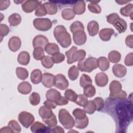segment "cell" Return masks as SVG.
Returning <instances> with one entry per match:
<instances>
[{
    "mask_svg": "<svg viewBox=\"0 0 133 133\" xmlns=\"http://www.w3.org/2000/svg\"><path fill=\"white\" fill-rule=\"evenodd\" d=\"M95 94L96 89L92 84L89 85L84 88V95L87 97H92Z\"/></svg>",
    "mask_w": 133,
    "mask_h": 133,
    "instance_id": "obj_41",
    "label": "cell"
},
{
    "mask_svg": "<svg viewBox=\"0 0 133 133\" xmlns=\"http://www.w3.org/2000/svg\"><path fill=\"white\" fill-rule=\"evenodd\" d=\"M18 90L21 94L26 95L31 91L32 86L28 82H22L18 85Z\"/></svg>",
    "mask_w": 133,
    "mask_h": 133,
    "instance_id": "obj_23",
    "label": "cell"
},
{
    "mask_svg": "<svg viewBox=\"0 0 133 133\" xmlns=\"http://www.w3.org/2000/svg\"><path fill=\"white\" fill-rule=\"evenodd\" d=\"M69 103V100L65 97H62L56 103L57 105H66Z\"/></svg>",
    "mask_w": 133,
    "mask_h": 133,
    "instance_id": "obj_56",
    "label": "cell"
},
{
    "mask_svg": "<svg viewBox=\"0 0 133 133\" xmlns=\"http://www.w3.org/2000/svg\"><path fill=\"white\" fill-rule=\"evenodd\" d=\"M9 32V29L8 26L5 24H1L0 25V36L1 38V41L2 38L7 35Z\"/></svg>",
    "mask_w": 133,
    "mask_h": 133,
    "instance_id": "obj_52",
    "label": "cell"
},
{
    "mask_svg": "<svg viewBox=\"0 0 133 133\" xmlns=\"http://www.w3.org/2000/svg\"><path fill=\"white\" fill-rule=\"evenodd\" d=\"M43 5L46 9L47 14L52 15L57 12L58 7L56 4L51 2H47L44 3Z\"/></svg>",
    "mask_w": 133,
    "mask_h": 133,
    "instance_id": "obj_28",
    "label": "cell"
},
{
    "mask_svg": "<svg viewBox=\"0 0 133 133\" xmlns=\"http://www.w3.org/2000/svg\"><path fill=\"white\" fill-rule=\"evenodd\" d=\"M75 13L71 8H65L61 12V16L63 19L66 20L73 19L75 17Z\"/></svg>",
    "mask_w": 133,
    "mask_h": 133,
    "instance_id": "obj_33",
    "label": "cell"
},
{
    "mask_svg": "<svg viewBox=\"0 0 133 133\" xmlns=\"http://www.w3.org/2000/svg\"><path fill=\"white\" fill-rule=\"evenodd\" d=\"M114 33V31L112 28H104L101 30L99 36L103 41H108L111 39V36Z\"/></svg>",
    "mask_w": 133,
    "mask_h": 133,
    "instance_id": "obj_19",
    "label": "cell"
},
{
    "mask_svg": "<svg viewBox=\"0 0 133 133\" xmlns=\"http://www.w3.org/2000/svg\"><path fill=\"white\" fill-rule=\"evenodd\" d=\"M55 76L49 73H45L43 75L42 82L44 86L47 88H50L54 85Z\"/></svg>",
    "mask_w": 133,
    "mask_h": 133,
    "instance_id": "obj_18",
    "label": "cell"
},
{
    "mask_svg": "<svg viewBox=\"0 0 133 133\" xmlns=\"http://www.w3.org/2000/svg\"><path fill=\"white\" fill-rule=\"evenodd\" d=\"M95 80L97 85L99 87H104L106 86L109 81L108 75L104 72L97 73L95 76Z\"/></svg>",
    "mask_w": 133,
    "mask_h": 133,
    "instance_id": "obj_17",
    "label": "cell"
},
{
    "mask_svg": "<svg viewBox=\"0 0 133 133\" xmlns=\"http://www.w3.org/2000/svg\"><path fill=\"white\" fill-rule=\"evenodd\" d=\"M86 10V4L84 1H80L76 2L73 7V10L75 14L82 15L84 14Z\"/></svg>",
    "mask_w": 133,
    "mask_h": 133,
    "instance_id": "obj_21",
    "label": "cell"
},
{
    "mask_svg": "<svg viewBox=\"0 0 133 133\" xmlns=\"http://www.w3.org/2000/svg\"><path fill=\"white\" fill-rule=\"evenodd\" d=\"M94 102L95 103L97 111H100L102 109L104 106V101L103 99L100 97H96L93 100Z\"/></svg>",
    "mask_w": 133,
    "mask_h": 133,
    "instance_id": "obj_49",
    "label": "cell"
},
{
    "mask_svg": "<svg viewBox=\"0 0 133 133\" xmlns=\"http://www.w3.org/2000/svg\"><path fill=\"white\" fill-rule=\"evenodd\" d=\"M107 22L114 25L119 33L125 32L127 29L126 22L121 18L116 13H112L107 17Z\"/></svg>",
    "mask_w": 133,
    "mask_h": 133,
    "instance_id": "obj_2",
    "label": "cell"
},
{
    "mask_svg": "<svg viewBox=\"0 0 133 133\" xmlns=\"http://www.w3.org/2000/svg\"><path fill=\"white\" fill-rule=\"evenodd\" d=\"M84 110L85 111V112L89 114H93L96 110V107L93 100L88 101L87 103L84 107Z\"/></svg>",
    "mask_w": 133,
    "mask_h": 133,
    "instance_id": "obj_40",
    "label": "cell"
},
{
    "mask_svg": "<svg viewBox=\"0 0 133 133\" xmlns=\"http://www.w3.org/2000/svg\"><path fill=\"white\" fill-rule=\"evenodd\" d=\"M54 35L57 41L62 47L67 48L71 44V35L66 31L63 25H59L56 26L54 30Z\"/></svg>",
    "mask_w": 133,
    "mask_h": 133,
    "instance_id": "obj_1",
    "label": "cell"
},
{
    "mask_svg": "<svg viewBox=\"0 0 133 133\" xmlns=\"http://www.w3.org/2000/svg\"><path fill=\"white\" fill-rule=\"evenodd\" d=\"M51 59L54 63H59L64 60L65 56L63 54L60 52H58L52 55L51 57Z\"/></svg>",
    "mask_w": 133,
    "mask_h": 133,
    "instance_id": "obj_50",
    "label": "cell"
},
{
    "mask_svg": "<svg viewBox=\"0 0 133 133\" xmlns=\"http://www.w3.org/2000/svg\"><path fill=\"white\" fill-rule=\"evenodd\" d=\"M30 60V56L29 54L25 51H21L18 56V62L19 64L26 65H28Z\"/></svg>",
    "mask_w": 133,
    "mask_h": 133,
    "instance_id": "obj_24",
    "label": "cell"
},
{
    "mask_svg": "<svg viewBox=\"0 0 133 133\" xmlns=\"http://www.w3.org/2000/svg\"><path fill=\"white\" fill-rule=\"evenodd\" d=\"M10 1H3L1 0L0 1V10H3L6 9L10 5Z\"/></svg>",
    "mask_w": 133,
    "mask_h": 133,
    "instance_id": "obj_55",
    "label": "cell"
},
{
    "mask_svg": "<svg viewBox=\"0 0 133 133\" xmlns=\"http://www.w3.org/2000/svg\"><path fill=\"white\" fill-rule=\"evenodd\" d=\"M87 28L88 33L91 36H95L99 31V24L96 21H91L88 23Z\"/></svg>",
    "mask_w": 133,
    "mask_h": 133,
    "instance_id": "obj_22",
    "label": "cell"
},
{
    "mask_svg": "<svg viewBox=\"0 0 133 133\" xmlns=\"http://www.w3.org/2000/svg\"><path fill=\"white\" fill-rule=\"evenodd\" d=\"M133 53L130 52L127 55L124 60V63L127 66H132L133 65Z\"/></svg>",
    "mask_w": 133,
    "mask_h": 133,
    "instance_id": "obj_53",
    "label": "cell"
},
{
    "mask_svg": "<svg viewBox=\"0 0 133 133\" xmlns=\"http://www.w3.org/2000/svg\"><path fill=\"white\" fill-rule=\"evenodd\" d=\"M65 97L68 99V100L75 102L76 100L77 95L72 89H67L64 92Z\"/></svg>",
    "mask_w": 133,
    "mask_h": 133,
    "instance_id": "obj_42",
    "label": "cell"
},
{
    "mask_svg": "<svg viewBox=\"0 0 133 133\" xmlns=\"http://www.w3.org/2000/svg\"><path fill=\"white\" fill-rule=\"evenodd\" d=\"M30 103L32 105H36L38 104L40 102V96L39 95L35 92H33L31 94L29 98Z\"/></svg>",
    "mask_w": 133,
    "mask_h": 133,
    "instance_id": "obj_45",
    "label": "cell"
},
{
    "mask_svg": "<svg viewBox=\"0 0 133 133\" xmlns=\"http://www.w3.org/2000/svg\"><path fill=\"white\" fill-rule=\"evenodd\" d=\"M120 13L124 16L130 17L132 19V4L130 3L122 7L120 9Z\"/></svg>",
    "mask_w": 133,
    "mask_h": 133,
    "instance_id": "obj_32",
    "label": "cell"
},
{
    "mask_svg": "<svg viewBox=\"0 0 133 133\" xmlns=\"http://www.w3.org/2000/svg\"><path fill=\"white\" fill-rule=\"evenodd\" d=\"M33 25L38 30L46 31L52 27V23L48 18H36L33 21Z\"/></svg>",
    "mask_w": 133,
    "mask_h": 133,
    "instance_id": "obj_6",
    "label": "cell"
},
{
    "mask_svg": "<svg viewBox=\"0 0 133 133\" xmlns=\"http://www.w3.org/2000/svg\"><path fill=\"white\" fill-rule=\"evenodd\" d=\"M112 71L115 76L122 78L126 75L127 69L125 66L121 64H115L113 66Z\"/></svg>",
    "mask_w": 133,
    "mask_h": 133,
    "instance_id": "obj_15",
    "label": "cell"
},
{
    "mask_svg": "<svg viewBox=\"0 0 133 133\" xmlns=\"http://www.w3.org/2000/svg\"><path fill=\"white\" fill-rule=\"evenodd\" d=\"M47 14V12L46 9L43 4H41L36 9V11L35 12V16L37 17L44 16Z\"/></svg>",
    "mask_w": 133,
    "mask_h": 133,
    "instance_id": "obj_51",
    "label": "cell"
},
{
    "mask_svg": "<svg viewBox=\"0 0 133 133\" xmlns=\"http://www.w3.org/2000/svg\"><path fill=\"white\" fill-rule=\"evenodd\" d=\"M31 130L35 133H44L51 132L50 128L39 122H35L32 124Z\"/></svg>",
    "mask_w": 133,
    "mask_h": 133,
    "instance_id": "obj_12",
    "label": "cell"
},
{
    "mask_svg": "<svg viewBox=\"0 0 133 133\" xmlns=\"http://www.w3.org/2000/svg\"><path fill=\"white\" fill-rule=\"evenodd\" d=\"M8 20L11 25L16 26L20 23L21 21V17L19 14L14 13L9 17Z\"/></svg>",
    "mask_w": 133,
    "mask_h": 133,
    "instance_id": "obj_29",
    "label": "cell"
},
{
    "mask_svg": "<svg viewBox=\"0 0 133 133\" xmlns=\"http://www.w3.org/2000/svg\"><path fill=\"white\" fill-rule=\"evenodd\" d=\"M44 50L48 55L51 56L59 52V48L58 45L54 43H48L44 47Z\"/></svg>",
    "mask_w": 133,
    "mask_h": 133,
    "instance_id": "obj_26",
    "label": "cell"
},
{
    "mask_svg": "<svg viewBox=\"0 0 133 133\" xmlns=\"http://www.w3.org/2000/svg\"><path fill=\"white\" fill-rule=\"evenodd\" d=\"M48 43V39L47 38L42 35H36L33 40V47H42L44 48L45 46Z\"/></svg>",
    "mask_w": 133,
    "mask_h": 133,
    "instance_id": "obj_13",
    "label": "cell"
},
{
    "mask_svg": "<svg viewBox=\"0 0 133 133\" xmlns=\"http://www.w3.org/2000/svg\"><path fill=\"white\" fill-rule=\"evenodd\" d=\"M125 43L127 46L132 48L133 47V35H128L125 39Z\"/></svg>",
    "mask_w": 133,
    "mask_h": 133,
    "instance_id": "obj_54",
    "label": "cell"
},
{
    "mask_svg": "<svg viewBox=\"0 0 133 133\" xmlns=\"http://www.w3.org/2000/svg\"><path fill=\"white\" fill-rule=\"evenodd\" d=\"M108 59L111 62L115 63L118 62L121 59V54L116 50L110 51L108 55Z\"/></svg>",
    "mask_w": 133,
    "mask_h": 133,
    "instance_id": "obj_30",
    "label": "cell"
},
{
    "mask_svg": "<svg viewBox=\"0 0 133 133\" xmlns=\"http://www.w3.org/2000/svg\"><path fill=\"white\" fill-rule=\"evenodd\" d=\"M43 75L39 69L34 70L31 74V80L34 84H39L42 80Z\"/></svg>",
    "mask_w": 133,
    "mask_h": 133,
    "instance_id": "obj_25",
    "label": "cell"
},
{
    "mask_svg": "<svg viewBox=\"0 0 133 133\" xmlns=\"http://www.w3.org/2000/svg\"><path fill=\"white\" fill-rule=\"evenodd\" d=\"M75 102L79 106L84 107L88 102L87 97L83 94H80L77 95V98Z\"/></svg>",
    "mask_w": 133,
    "mask_h": 133,
    "instance_id": "obj_44",
    "label": "cell"
},
{
    "mask_svg": "<svg viewBox=\"0 0 133 133\" xmlns=\"http://www.w3.org/2000/svg\"><path fill=\"white\" fill-rule=\"evenodd\" d=\"M100 1H91L88 5V8L89 10L95 14H99L101 11V7L98 5V3Z\"/></svg>",
    "mask_w": 133,
    "mask_h": 133,
    "instance_id": "obj_31",
    "label": "cell"
},
{
    "mask_svg": "<svg viewBox=\"0 0 133 133\" xmlns=\"http://www.w3.org/2000/svg\"><path fill=\"white\" fill-rule=\"evenodd\" d=\"M38 113L43 120L50 118L54 114L51 109H50L45 105L40 107Z\"/></svg>",
    "mask_w": 133,
    "mask_h": 133,
    "instance_id": "obj_20",
    "label": "cell"
},
{
    "mask_svg": "<svg viewBox=\"0 0 133 133\" xmlns=\"http://www.w3.org/2000/svg\"><path fill=\"white\" fill-rule=\"evenodd\" d=\"M21 46V41L20 38L18 36L11 37L8 42V47L9 49L15 52L18 50Z\"/></svg>",
    "mask_w": 133,
    "mask_h": 133,
    "instance_id": "obj_14",
    "label": "cell"
},
{
    "mask_svg": "<svg viewBox=\"0 0 133 133\" xmlns=\"http://www.w3.org/2000/svg\"><path fill=\"white\" fill-rule=\"evenodd\" d=\"M73 39L75 44L77 45H82L86 42V34L84 31H76L73 33Z\"/></svg>",
    "mask_w": 133,
    "mask_h": 133,
    "instance_id": "obj_11",
    "label": "cell"
},
{
    "mask_svg": "<svg viewBox=\"0 0 133 133\" xmlns=\"http://www.w3.org/2000/svg\"><path fill=\"white\" fill-rule=\"evenodd\" d=\"M54 86L59 89L64 90L68 87L69 82L64 75L58 74L55 76Z\"/></svg>",
    "mask_w": 133,
    "mask_h": 133,
    "instance_id": "obj_9",
    "label": "cell"
},
{
    "mask_svg": "<svg viewBox=\"0 0 133 133\" xmlns=\"http://www.w3.org/2000/svg\"><path fill=\"white\" fill-rule=\"evenodd\" d=\"M89 123V119L87 116L85 117L84 118L75 120V126L76 128L79 129H84L86 128Z\"/></svg>",
    "mask_w": 133,
    "mask_h": 133,
    "instance_id": "obj_37",
    "label": "cell"
},
{
    "mask_svg": "<svg viewBox=\"0 0 133 133\" xmlns=\"http://www.w3.org/2000/svg\"><path fill=\"white\" fill-rule=\"evenodd\" d=\"M70 31L72 33L78 31H84V26L83 24L78 21L73 22L70 26Z\"/></svg>",
    "mask_w": 133,
    "mask_h": 133,
    "instance_id": "obj_36",
    "label": "cell"
},
{
    "mask_svg": "<svg viewBox=\"0 0 133 133\" xmlns=\"http://www.w3.org/2000/svg\"><path fill=\"white\" fill-rule=\"evenodd\" d=\"M79 75V70L75 65L70 67L68 71V76L69 78L72 81L76 79Z\"/></svg>",
    "mask_w": 133,
    "mask_h": 133,
    "instance_id": "obj_34",
    "label": "cell"
},
{
    "mask_svg": "<svg viewBox=\"0 0 133 133\" xmlns=\"http://www.w3.org/2000/svg\"><path fill=\"white\" fill-rule=\"evenodd\" d=\"M73 115L76 119H83L87 116L85 111L79 108H76L73 110Z\"/></svg>",
    "mask_w": 133,
    "mask_h": 133,
    "instance_id": "obj_46",
    "label": "cell"
},
{
    "mask_svg": "<svg viewBox=\"0 0 133 133\" xmlns=\"http://www.w3.org/2000/svg\"><path fill=\"white\" fill-rule=\"evenodd\" d=\"M44 104L45 106L50 108V109H55L57 107V104L51 101L47 100L44 102Z\"/></svg>",
    "mask_w": 133,
    "mask_h": 133,
    "instance_id": "obj_57",
    "label": "cell"
},
{
    "mask_svg": "<svg viewBox=\"0 0 133 133\" xmlns=\"http://www.w3.org/2000/svg\"><path fill=\"white\" fill-rule=\"evenodd\" d=\"M79 84L81 87L84 88L85 87L92 84V79H91L90 77L86 74H83L82 75Z\"/></svg>",
    "mask_w": 133,
    "mask_h": 133,
    "instance_id": "obj_38",
    "label": "cell"
},
{
    "mask_svg": "<svg viewBox=\"0 0 133 133\" xmlns=\"http://www.w3.org/2000/svg\"><path fill=\"white\" fill-rule=\"evenodd\" d=\"M86 51L83 49L77 50L76 46H73L70 50L65 52V55L68 58L67 63L72 64L76 61H79L85 59Z\"/></svg>",
    "mask_w": 133,
    "mask_h": 133,
    "instance_id": "obj_3",
    "label": "cell"
},
{
    "mask_svg": "<svg viewBox=\"0 0 133 133\" xmlns=\"http://www.w3.org/2000/svg\"><path fill=\"white\" fill-rule=\"evenodd\" d=\"M46 97L47 100L54 102L56 104L58 101L61 97V96L60 92L58 90L55 89L51 88L47 91L46 94Z\"/></svg>",
    "mask_w": 133,
    "mask_h": 133,
    "instance_id": "obj_16",
    "label": "cell"
},
{
    "mask_svg": "<svg viewBox=\"0 0 133 133\" xmlns=\"http://www.w3.org/2000/svg\"><path fill=\"white\" fill-rule=\"evenodd\" d=\"M33 57L35 60H40L44 56V49L42 47H36L35 48L33 52Z\"/></svg>",
    "mask_w": 133,
    "mask_h": 133,
    "instance_id": "obj_43",
    "label": "cell"
},
{
    "mask_svg": "<svg viewBox=\"0 0 133 133\" xmlns=\"http://www.w3.org/2000/svg\"><path fill=\"white\" fill-rule=\"evenodd\" d=\"M43 121L47 125V126L50 128H52L56 126L57 124V120L56 118V116L55 114L52 115L50 118L43 120Z\"/></svg>",
    "mask_w": 133,
    "mask_h": 133,
    "instance_id": "obj_48",
    "label": "cell"
},
{
    "mask_svg": "<svg viewBox=\"0 0 133 133\" xmlns=\"http://www.w3.org/2000/svg\"><path fill=\"white\" fill-rule=\"evenodd\" d=\"M122 86L119 82L115 80L112 81L109 86L110 98L112 100L116 99L117 96L122 91Z\"/></svg>",
    "mask_w": 133,
    "mask_h": 133,
    "instance_id": "obj_8",
    "label": "cell"
},
{
    "mask_svg": "<svg viewBox=\"0 0 133 133\" xmlns=\"http://www.w3.org/2000/svg\"><path fill=\"white\" fill-rule=\"evenodd\" d=\"M8 126L12 129L14 132L19 133L21 131V128L18 122L15 120H11L9 122Z\"/></svg>",
    "mask_w": 133,
    "mask_h": 133,
    "instance_id": "obj_47",
    "label": "cell"
},
{
    "mask_svg": "<svg viewBox=\"0 0 133 133\" xmlns=\"http://www.w3.org/2000/svg\"><path fill=\"white\" fill-rule=\"evenodd\" d=\"M1 132H14L12 129L8 126H5L3 128H2L0 130Z\"/></svg>",
    "mask_w": 133,
    "mask_h": 133,
    "instance_id": "obj_60",
    "label": "cell"
},
{
    "mask_svg": "<svg viewBox=\"0 0 133 133\" xmlns=\"http://www.w3.org/2000/svg\"><path fill=\"white\" fill-rule=\"evenodd\" d=\"M42 2L38 1H26L22 4V10L26 13H30L36 9Z\"/></svg>",
    "mask_w": 133,
    "mask_h": 133,
    "instance_id": "obj_10",
    "label": "cell"
},
{
    "mask_svg": "<svg viewBox=\"0 0 133 133\" xmlns=\"http://www.w3.org/2000/svg\"><path fill=\"white\" fill-rule=\"evenodd\" d=\"M34 116L30 113L22 111L18 115V120L21 125L25 128H29L34 121Z\"/></svg>",
    "mask_w": 133,
    "mask_h": 133,
    "instance_id": "obj_7",
    "label": "cell"
},
{
    "mask_svg": "<svg viewBox=\"0 0 133 133\" xmlns=\"http://www.w3.org/2000/svg\"><path fill=\"white\" fill-rule=\"evenodd\" d=\"M41 60V63L43 65V66L47 69H50L52 68L54 63L51 59V57L48 56H44Z\"/></svg>",
    "mask_w": 133,
    "mask_h": 133,
    "instance_id": "obj_39",
    "label": "cell"
},
{
    "mask_svg": "<svg viewBox=\"0 0 133 133\" xmlns=\"http://www.w3.org/2000/svg\"><path fill=\"white\" fill-rule=\"evenodd\" d=\"M98 67L102 71L107 70L110 66V62L105 57H100L97 59Z\"/></svg>",
    "mask_w": 133,
    "mask_h": 133,
    "instance_id": "obj_27",
    "label": "cell"
},
{
    "mask_svg": "<svg viewBox=\"0 0 133 133\" xmlns=\"http://www.w3.org/2000/svg\"><path fill=\"white\" fill-rule=\"evenodd\" d=\"M116 3H117L119 5H123L125 3H128L129 2H131V1H115Z\"/></svg>",
    "mask_w": 133,
    "mask_h": 133,
    "instance_id": "obj_61",
    "label": "cell"
},
{
    "mask_svg": "<svg viewBox=\"0 0 133 133\" xmlns=\"http://www.w3.org/2000/svg\"><path fill=\"white\" fill-rule=\"evenodd\" d=\"M50 131L54 133H64V129L60 126H56L50 129Z\"/></svg>",
    "mask_w": 133,
    "mask_h": 133,
    "instance_id": "obj_58",
    "label": "cell"
},
{
    "mask_svg": "<svg viewBox=\"0 0 133 133\" xmlns=\"http://www.w3.org/2000/svg\"><path fill=\"white\" fill-rule=\"evenodd\" d=\"M16 73L17 77L22 80H24L26 79L28 77L29 73L27 70L25 68L18 67L16 68Z\"/></svg>",
    "mask_w": 133,
    "mask_h": 133,
    "instance_id": "obj_35",
    "label": "cell"
},
{
    "mask_svg": "<svg viewBox=\"0 0 133 133\" xmlns=\"http://www.w3.org/2000/svg\"><path fill=\"white\" fill-rule=\"evenodd\" d=\"M59 120L62 126L66 129H70L75 125V120L71 115L68 111L64 109H61L59 112Z\"/></svg>",
    "mask_w": 133,
    "mask_h": 133,
    "instance_id": "obj_5",
    "label": "cell"
},
{
    "mask_svg": "<svg viewBox=\"0 0 133 133\" xmlns=\"http://www.w3.org/2000/svg\"><path fill=\"white\" fill-rule=\"evenodd\" d=\"M98 67L97 59L94 57H89L86 59L79 61L77 68L82 72H90Z\"/></svg>",
    "mask_w": 133,
    "mask_h": 133,
    "instance_id": "obj_4",
    "label": "cell"
},
{
    "mask_svg": "<svg viewBox=\"0 0 133 133\" xmlns=\"http://www.w3.org/2000/svg\"><path fill=\"white\" fill-rule=\"evenodd\" d=\"M127 97V94L124 90H122L119 94L117 96L116 99H118L119 100H125Z\"/></svg>",
    "mask_w": 133,
    "mask_h": 133,
    "instance_id": "obj_59",
    "label": "cell"
}]
</instances>
